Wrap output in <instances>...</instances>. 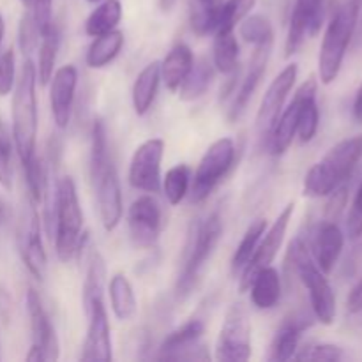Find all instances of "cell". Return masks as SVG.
I'll use <instances>...</instances> for the list:
<instances>
[{
    "label": "cell",
    "mask_w": 362,
    "mask_h": 362,
    "mask_svg": "<svg viewBox=\"0 0 362 362\" xmlns=\"http://www.w3.org/2000/svg\"><path fill=\"white\" fill-rule=\"evenodd\" d=\"M90 136V179L98 202L99 218L103 228L106 232H113L122 221V189H120L117 166L110 152L108 133L101 119L94 120Z\"/></svg>",
    "instance_id": "1"
},
{
    "label": "cell",
    "mask_w": 362,
    "mask_h": 362,
    "mask_svg": "<svg viewBox=\"0 0 362 362\" xmlns=\"http://www.w3.org/2000/svg\"><path fill=\"white\" fill-rule=\"evenodd\" d=\"M37 71L34 62L27 59L21 66L20 76L13 88V141L21 166L35 158V140H37V98H35Z\"/></svg>",
    "instance_id": "2"
},
{
    "label": "cell",
    "mask_w": 362,
    "mask_h": 362,
    "mask_svg": "<svg viewBox=\"0 0 362 362\" xmlns=\"http://www.w3.org/2000/svg\"><path fill=\"white\" fill-rule=\"evenodd\" d=\"M362 159V136L341 140L329 148L327 154L315 163L304 177V197H331L343 186Z\"/></svg>",
    "instance_id": "3"
},
{
    "label": "cell",
    "mask_w": 362,
    "mask_h": 362,
    "mask_svg": "<svg viewBox=\"0 0 362 362\" xmlns=\"http://www.w3.org/2000/svg\"><path fill=\"white\" fill-rule=\"evenodd\" d=\"M53 221H55V253L60 262L67 264L80 255L87 243V233H83V211L78 200L76 184L71 177H62L57 182Z\"/></svg>",
    "instance_id": "4"
},
{
    "label": "cell",
    "mask_w": 362,
    "mask_h": 362,
    "mask_svg": "<svg viewBox=\"0 0 362 362\" xmlns=\"http://www.w3.org/2000/svg\"><path fill=\"white\" fill-rule=\"evenodd\" d=\"M223 235V219L218 211L211 212L205 219H198L191 226L186 250L182 255V267L177 278V297L184 299L193 292L205 264L212 257Z\"/></svg>",
    "instance_id": "5"
},
{
    "label": "cell",
    "mask_w": 362,
    "mask_h": 362,
    "mask_svg": "<svg viewBox=\"0 0 362 362\" xmlns=\"http://www.w3.org/2000/svg\"><path fill=\"white\" fill-rule=\"evenodd\" d=\"M361 13V0H345L336 9L325 28L318 53V78L324 85H331L343 67Z\"/></svg>",
    "instance_id": "6"
},
{
    "label": "cell",
    "mask_w": 362,
    "mask_h": 362,
    "mask_svg": "<svg viewBox=\"0 0 362 362\" xmlns=\"http://www.w3.org/2000/svg\"><path fill=\"white\" fill-rule=\"evenodd\" d=\"M290 258L300 283L308 290L311 310L315 318L324 325H332L336 320V296L329 283L327 274L320 271L311 257L308 244L303 239H296L290 246Z\"/></svg>",
    "instance_id": "7"
},
{
    "label": "cell",
    "mask_w": 362,
    "mask_h": 362,
    "mask_svg": "<svg viewBox=\"0 0 362 362\" xmlns=\"http://www.w3.org/2000/svg\"><path fill=\"white\" fill-rule=\"evenodd\" d=\"M235 144L232 138H219L202 156L194 175L191 177L189 197L193 204H202L228 175L235 163Z\"/></svg>",
    "instance_id": "8"
},
{
    "label": "cell",
    "mask_w": 362,
    "mask_h": 362,
    "mask_svg": "<svg viewBox=\"0 0 362 362\" xmlns=\"http://www.w3.org/2000/svg\"><path fill=\"white\" fill-rule=\"evenodd\" d=\"M251 322L247 308L235 303L226 311L225 322L216 341V359L223 362H244L251 357Z\"/></svg>",
    "instance_id": "9"
},
{
    "label": "cell",
    "mask_w": 362,
    "mask_h": 362,
    "mask_svg": "<svg viewBox=\"0 0 362 362\" xmlns=\"http://www.w3.org/2000/svg\"><path fill=\"white\" fill-rule=\"evenodd\" d=\"M16 240L21 262L25 264L27 271L37 281H45L46 272H48V257H46L45 244H42L41 218H39L37 205L30 198L21 209Z\"/></svg>",
    "instance_id": "10"
},
{
    "label": "cell",
    "mask_w": 362,
    "mask_h": 362,
    "mask_svg": "<svg viewBox=\"0 0 362 362\" xmlns=\"http://www.w3.org/2000/svg\"><path fill=\"white\" fill-rule=\"evenodd\" d=\"M293 211H296V204H288L281 212H279L278 218L274 219L272 226L269 230H265V233L262 235L260 243H258L255 255L251 257L250 264L244 267V271L239 274V292L246 293L250 290L251 281L257 276L258 271L272 265V262L278 257L279 250H281L283 243H285L286 230H288L290 221H292Z\"/></svg>",
    "instance_id": "11"
},
{
    "label": "cell",
    "mask_w": 362,
    "mask_h": 362,
    "mask_svg": "<svg viewBox=\"0 0 362 362\" xmlns=\"http://www.w3.org/2000/svg\"><path fill=\"white\" fill-rule=\"evenodd\" d=\"M165 156V140L148 138L138 145L129 163V184L144 193H159L161 189V163Z\"/></svg>",
    "instance_id": "12"
},
{
    "label": "cell",
    "mask_w": 362,
    "mask_h": 362,
    "mask_svg": "<svg viewBox=\"0 0 362 362\" xmlns=\"http://www.w3.org/2000/svg\"><path fill=\"white\" fill-rule=\"evenodd\" d=\"M129 239L138 250H151L158 244L163 230V211L151 193L138 197L127 212Z\"/></svg>",
    "instance_id": "13"
},
{
    "label": "cell",
    "mask_w": 362,
    "mask_h": 362,
    "mask_svg": "<svg viewBox=\"0 0 362 362\" xmlns=\"http://www.w3.org/2000/svg\"><path fill=\"white\" fill-rule=\"evenodd\" d=\"M297 74H299V66L296 62L288 64L286 67H283L281 73L271 81L269 88L265 90L257 113V127L262 140H267L276 120L281 115L286 98L297 81Z\"/></svg>",
    "instance_id": "14"
},
{
    "label": "cell",
    "mask_w": 362,
    "mask_h": 362,
    "mask_svg": "<svg viewBox=\"0 0 362 362\" xmlns=\"http://www.w3.org/2000/svg\"><path fill=\"white\" fill-rule=\"evenodd\" d=\"M205 332V324L200 318L186 322L170 332L159 346V359L163 361H209L211 356L202 345V336Z\"/></svg>",
    "instance_id": "15"
},
{
    "label": "cell",
    "mask_w": 362,
    "mask_h": 362,
    "mask_svg": "<svg viewBox=\"0 0 362 362\" xmlns=\"http://www.w3.org/2000/svg\"><path fill=\"white\" fill-rule=\"evenodd\" d=\"M324 23V0H296L288 21L285 57H292L303 48L308 37H315Z\"/></svg>",
    "instance_id": "16"
},
{
    "label": "cell",
    "mask_w": 362,
    "mask_h": 362,
    "mask_svg": "<svg viewBox=\"0 0 362 362\" xmlns=\"http://www.w3.org/2000/svg\"><path fill=\"white\" fill-rule=\"evenodd\" d=\"M88 318L87 336H85L83 346H81V361H103L108 362L113 359L112 345V329H110L108 313H106L105 300L98 299L90 304L85 311Z\"/></svg>",
    "instance_id": "17"
},
{
    "label": "cell",
    "mask_w": 362,
    "mask_h": 362,
    "mask_svg": "<svg viewBox=\"0 0 362 362\" xmlns=\"http://www.w3.org/2000/svg\"><path fill=\"white\" fill-rule=\"evenodd\" d=\"M78 87V69L73 64L59 67L49 80V110L59 129H66L71 122L74 95Z\"/></svg>",
    "instance_id": "18"
},
{
    "label": "cell",
    "mask_w": 362,
    "mask_h": 362,
    "mask_svg": "<svg viewBox=\"0 0 362 362\" xmlns=\"http://www.w3.org/2000/svg\"><path fill=\"white\" fill-rule=\"evenodd\" d=\"M25 303H27V313L28 318H30V331L32 338H34V345L41 346L48 361H59V336H57V331L53 327L48 311L42 306L41 296L34 288H28L27 300Z\"/></svg>",
    "instance_id": "19"
},
{
    "label": "cell",
    "mask_w": 362,
    "mask_h": 362,
    "mask_svg": "<svg viewBox=\"0 0 362 362\" xmlns=\"http://www.w3.org/2000/svg\"><path fill=\"white\" fill-rule=\"evenodd\" d=\"M272 46L274 45L255 46V53H253V57H251L250 69H247L244 80L240 81L239 90L233 92V94H235V98H233L232 106H230V110H228V120L232 124H235L237 120H240V117L246 113L247 105H250L255 90H257V87L260 85L262 78H264L265 71H267V64H269V59H271Z\"/></svg>",
    "instance_id": "20"
},
{
    "label": "cell",
    "mask_w": 362,
    "mask_h": 362,
    "mask_svg": "<svg viewBox=\"0 0 362 362\" xmlns=\"http://www.w3.org/2000/svg\"><path fill=\"white\" fill-rule=\"evenodd\" d=\"M304 98V88L300 85L297 88L296 95H293L292 101L288 103L286 108H283L281 115L276 120L274 127H272L271 134L267 138V148L272 156H283L290 148V145L293 144L297 136V126H299V112L300 105H303Z\"/></svg>",
    "instance_id": "21"
},
{
    "label": "cell",
    "mask_w": 362,
    "mask_h": 362,
    "mask_svg": "<svg viewBox=\"0 0 362 362\" xmlns=\"http://www.w3.org/2000/svg\"><path fill=\"white\" fill-rule=\"evenodd\" d=\"M345 246V235L336 221H324L315 232L313 239V260L322 272L329 274L334 269L336 262L341 257Z\"/></svg>",
    "instance_id": "22"
},
{
    "label": "cell",
    "mask_w": 362,
    "mask_h": 362,
    "mask_svg": "<svg viewBox=\"0 0 362 362\" xmlns=\"http://www.w3.org/2000/svg\"><path fill=\"white\" fill-rule=\"evenodd\" d=\"M311 325V320L304 315H292L285 318L283 324L276 331L274 338L271 343V352H269V361L272 362H285L293 359V356L299 350V341L303 332Z\"/></svg>",
    "instance_id": "23"
},
{
    "label": "cell",
    "mask_w": 362,
    "mask_h": 362,
    "mask_svg": "<svg viewBox=\"0 0 362 362\" xmlns=\"http://www.w3.org/2000/svg\"><path fill=\"white\" fill-rule=\"evenodd\" d=\"M251 292V303L257 310L260 311H271L281 300L283 286H281V276H279L278 269L272 265L262 269L257 272L250 285Z\"/></svg>",
    "instance_id": "24"
},
{
    "label": "cell",
    "mask_w": 362,
    "mask_h": 362,
    "mask_svg": "<svg viewBox=\"0 0 362 362\" xmlns=\"http://www.w3.org/2000/svg\"><path fill=\"white\" fill-rule=\"evenodd\" d=\"M159 83H161V66H159V60H154L138 73L133 90H131L133 108L138 117H145L151 112L156 95H158Z\"/></svg>",
    "instance_id": "25"
},
{
    "label": "cell",
    "mask_w": 362,
    "mask_h": 362,
    "mask_svg": "<svg viewBox=\"0 0 362 362\" xmlns=\"http://www.w3.org/2000/svg\"><path fill=\"white\" fill-rule=\"evenodd\" d=\"M194 64V55L186 42H177L168 55L159 62L161 80L170 92H177Z\"/></svg>",
    "instance_id": "26"
},
{
    "label": "cell",
    "mask_w": 362,
    "mask_h": 362,
    "mask_svg": "<svg viewBox=\"0 0 362 362\" xmlns=\"http://www.w3.org/2000/svg\"><path fill=\"white\" fill-rule=\"evenodd\" d=\"M304 98L299 112V126H297V136L300 144H310L317 136L318 124H320V110L317 105V78L311 76L303 83Z\"/></svg>",
    "instance_id": "27"
},
{
    "label": "cell",
    "mask_w": 362,
    "mask_h": 362,
    "mask_svg": "<svg viewBox=\"0 0 362 362\" xmlns=\"http://www.w3.org/2000/svg\"><path fill=\"white\" fill-rule=\"evenodd\" d=\"M110 303H112V311L119 320L129 322L136 317L138 303L136 296L131 281L126 274L117 272L110 279Z\"/></svg>",
    "instance_id": "28"
},
{
    "label": "cell",
    "mask_w": 362,
    "mask_h": 362,
    "mask_svg": "<svg viewBox=\"0 0 362 362\" xmlns=\"http://www.w3.org/2000/svg\"><path fill=\"white\" fill-rule=\"evenodd\" d=\"M124 46V34L120 30H112L108 34H103L94 37L92 45L88 46L85 62L90 69H103L110 66L113 60L119 57Z\"/></svg>",
    "instance_id": "29"
},
{
    "label": "cell",
    "mask_w": 362,
    "mask_h": 362,
    "mask_svg": "<svg viewBox=\"0 0 362 362\" xmlns=\"http://www.w3.org/2000/svg\"><path fill=\"white\" fill-rule=\"evenodd\" d=\"M212 66L216 71L228 76L239 69V42L233 30L214 32L212 45Z\"/></svg>",
    "instance_id": "30"
},
{
    "label": "cell",
    "mask_w": 362,
    "mask_h": 362,
    "mask_svg": "<svg viewBox=\"0 0 362 362\" xmlns=\"http://www.w3.org/2000/svg\"><path fill=\"white\" fill-rule=\"evenodd\" d=\"M122 20V4L120 0H101L98 7L88 14L85 21V34L90 37L108 34L115 30Z\"/></svg>",
    "instance_id": "31"
},
{
    "label": "cell",
    "mask_w": 362,
    "mask_h": 362,
    "mask_svg": "<svg viewBox=\"0 0 362 362\" xmlns=\"http://www.w3.org/2000/svg\"><path fill=\"white\" fill-rule=\"evenodd\" d=\"M225 0H191L189 2V23L191 30L197 35L214 34L218 27L219 13Z\"/></svg>",
    "instance_id": "32"
},
{
    "label": "cell",
    "mask_w": 362,
    "mask_h": 362,
    "mask_svg": "<svg viewBox=\"0 0 362 362\" xmlns=\"http://www.w3.org/2000/svg\"><path fill=\"white\" fill-rule=\"evenodd\" d=\"M106 283V264L103 255L98 250H94L88 258L87 274H85L83 290H81V304L83 310L87 311L94 300L103 299Z\"/></svg>",
    "instance_id": "33"
},
{
    "label": "cell",
    "mask_w": 362,
    "mask_h": 362,
    "mask_svg": "<svg viewBox=\"0 0 362 362\" xmlns=\"http://www.w3.org/2000/svg\"><path fill=\"white\" fill-rule=\"evenodd\" d=\"M212 76H214V66L207 59L194 60L189 74H187L186 80L182 81V85L177 90L179 92V98L182 101H197V99H200L207 92Z\"/></svg>",
    "instance_id": "34"
},
{
    "label": "cell",
    "mask_w": 362,
    "mask_h": 362,
    "mask_svg": "<svg viewBox=\"0 0 362 362\" xmlns=\"http://www.w3.org/2000/svg\"><path fill=\"white\" fill-rule=\"evenodd\" d=\"M267 230V219L265 218H257L255 221H251V225L247 226L246 233H244L243 240L237 246L235 253L232 257V264H230V269H232V274L235 278H239L240 272L244 271L247 264H250L251 257L255 255V250H257L258 243H260L262 235Z\"/></svg>",
    "instance_id": "35"
},
{
    "label": "cell",
    "mask_w": 362,
    "mask_h": 362,
    "mask_svg": "<svg viewBox=\"0 0 362 362\" xmlns=\"http://www.w3.org/2000/svg\"><path fill=\"white\" fill-rule=\"evenodd\" d=\"M60 48V30L55 23L49 27V30L46 32L41 37V46H39V62L35 66L37 71L39 83L48 85L52 80L53 73H55V62L57 55H59Z\"/></svg>",
    "instance_id": "36"
},
{
    "label": "cell",
    "mask_w": 362,
    "mask_h": 362,
    "mask_svg": "<svg viewBox=\"0 0 362 362\" xmlns=\"http://www.w3.org/2000/svg\"><path fill=\"white\" fill-rule=\"evenodd\" d=\"M163 193L170 205H179L189 194L191 187V170L187 165H175L166 172L161 180Z\"/></svg>",
    "instance_id": "37"
},
{
    "label": "cell",
    "mask_w": 362,
    "mask_h": 362,
    "mask_svg": "<svg viewBox=\"0 0 362 362\" xmlns=\"http://www.w3.org/2000/svg\"><path fill=\"white\" fill-rule=\"evenodd\" d=\"M239 35L253 46L274 45V28L269 18L262 14L244 18L239 23Z\"/></svg>",
    "instance_id": "38"
},
{
    "label": "cell",
    "mask_w": 362,
    "mask_h": 362,
    "mask_svg": "<svg viewBox=\"0 0 362 362\" xmlns=\"http://www.w3.org/2000/svg\"><path fill=\"white\" fill-rule=\"evenodd\" d=\"M257 6V0H225L219 13L218 30H235L237 25L251 13V9Z\"/></svg>",
    "instance_id": "39"
},
{
    "label": "cell",
    "mask_w": 362,
    "mask_h": 362,
    "mask_svg": "<svg viewBox=\"0 0 362 362\" xmlns=\"http://www.w3.org/2000/svg\"><path fill=\"white\" fill-rule=\"evenodd\" d=\"M343 349L332 343H318V345H310L303 349V352H297L293 359L297 361H341Z\"/></svg>",
    "instance_id": "40"
},
{
    "label": "cell",
    "mask_w": 362,
    "mask_h": 362,
    "mask_svg": "<svg viewBox=\"0 0 362 362\" xmlns=\"http://www.w3.org/2000/svg\"><path fill=\"white\" fill-rule=\"evenodd\" d=\"M39 39H41V34H39L30 9H28L27 13L21 16L20 32H18V42H20L21 53H23V55H30L35 49V46H37Z\"/></svg>",
    "instance_id": "41"
},
{
    "label": "cell",
    "mask_w": 362,
    "mask_h": 362,
    "mask_svg": "<svg viewBox=\"0 0 362 362\" xmlns=\"http://www.w3.org/2000/svg\"><path fill=\"white\" fill-rule=\"evenodd\" d=\"M11 141L6 129L0 124V186L6 191L13 189V159H11Z\"/></svg>",
    "instance_id": "42"
},
{
    "label": "cell",
    "mask_w": 362,
    "mask_h": 362,
    "mask_svg": "<svg viewBox=\"0 0 362 362\" xmlns=\"http://www.w3.org/2000/svg\"><path fill=\"white\" fill-rule=\"evenodd\" d=\"M16 83V57L14 49L9 48L0 53V98L9 95Z\"/></svg>",
    "instance_id": "43"
},
{
    "label": "cell",
    "mask_w": 362,
    "mask_h": 362,
    "mask_svg": "<svg viewBox=\"0 0 362 362\" xmlns=\"http://www.w3.org/2000/svg\"><path fill=\"white\" fill-rule=\"evenodd\" d=\"M346 230H349L350 239L356 240L362 237V182L359 184V189H357L349 218H346Z\"/></svg>",
    "instance_id": "44"
},
{
    "label": "cell",
    "mask_w": 362,
    "mask_h": 362,
    "mask_svg": "<svg viewBox=\"0 0 362 362\" xmlns=\"http://www.w3.org/2000/svg\"><path fill=\"white\" fill-rule=\"evenodd\" d=\"M346 310L349 313H361L362 311V278L356 283L346 299Z\"/></svg>",
    "instance_id": "45"
},
{
    "label": "cell",
    "mask_w": 362,
    "mask_h": 362,
    "mask_svg": "<svg viewBox=\"0 0 362 362\" xmlns=\"http://www.w3.org/2000/svg\"><path fill=\"white\" fill-rule=\"evenodd\" d=\"M11 311H13V300L6 290L0 288V317L7 322L11 317Z\"/></svg>",
    "instance_id": "46"
},
{
    "label": "cell",
    "mask_w": 362,
    "mask_h": 362,
    "mask_svg": "<svg viewBox=\"0 0 362 362\" xmlns=\"http://www.w3.org/2000/svg\"><path fill=\"white\" fill-rule=\"evenodd\" d=\"M25 359H27L28 362H45V361H48V359H46V354L42 352L41 346L34 345V343H32L30 350H28V354L25 356Z\"/></svg>",
    "instance_id": "47"
},
{
    "label": "cell",
    "mask_w": 362,
    "mask_h": 362,
    "mask_svg": "<svg viewBox=\"0 0 362 362\" xmlns=\"http://www.w3.org/2000/svg\"><path fill=\"white\" fill-rule=\"evenodd\" d=\"M352 115L356 119V122L362 124V85L357 90L356 99H354V106H352Z\"/></svg>",
    "instance_id": "48"
},
{
    "label": "cell",
    "mask_w": 362,
    "mask_h": 362,
    "mask_svg": "<svg viewBox=\"0 0 362 362\" xmlns=\"http://www.w3.org/2000/svg\"><path fill=\"white\" fill-rule=\"evenodd\" d=\"M177 2H179V0H158L159 9H161L163 13H170V11L177 6Z\"/></svg>",
    "instance_id": "49"
},
{
    "label": "cell",
    "mask_w": 362,
    "mask_h": 362,
    "mask_svg": "<svg viewBox=\"0 0 362 362\" xmlns=\"http://www.w3.org/2000/svg\"><path fill=\"white\" fill-rule=\"evenodd\" d=\"M4 35H6V21H4V16L0 14V48H2Z\"/></svg>",
    "instance_id": "50"
},
{
    "label": "cell",
    "mask_w": 362,
    "mask_h": 362,
    "mask_svg": "<svg viewBox=\"0 0 362 362\" xmlns=\"http://www.w3.org/2000/svg\"><path fill=\"white\" fill-rule=\"evenodd\" d=\"M6 216H7V212H6V205H4L2 202H0V228H2L4 221H6Z\"/></svg>",
    "instance_id": "51"
},
{
    "label": "cell",
    "mask_w": 362,
    "mask_h": 362,
    "mask_svg": "<svg viewBox=\"0 0 362 362\" xmlns=\"http://www.w3.org/2000/svg\"><path fill=\"white\" fill-rule=\"evenodd\" d=\"M21 2H23V6H30L32 0H21Z\"/></svg>",
    "instance_id": "52"
},
{
    "label": "cell",
    "mask_w": 362,
    "mask_h": 362,
    "mask_svg": "<svg viewBox=\"0 0 362 362\" xmlns=\"http://www.w3.org/2000/svg\"><path fill=\"white\" fill-rule=\"evenodd\" d=\"M88 2H101V0H88Z\"/></svg>",
    "instance_id": "53"
}]
</instances>
